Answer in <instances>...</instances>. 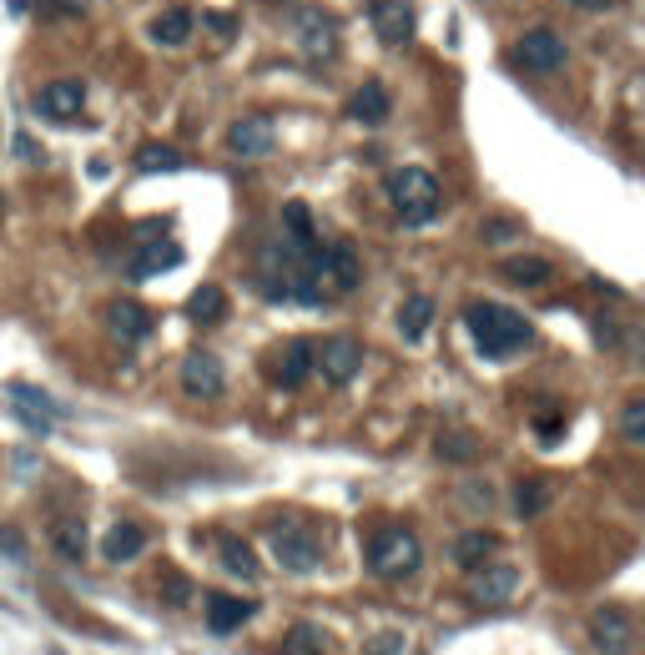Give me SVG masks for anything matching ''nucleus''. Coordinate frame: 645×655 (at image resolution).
<instances>
[{
    "label": "nucleus",
    "instance_id": "nucleus-1",
    "mask_svg": "<svg viewBox=\"0 0 645 655\" xmlns=\"http://www.w3.org/2000/svg\"><path fill=\"white\" fill-rule=\"evenodd\" d=\"M464 328H470L474 349H480L484 359H510V353L530 349V339H535L530 318L504 308V303H470L464 308Z\"/></svg>",
    "mask_w": 645,
    "mask_h": 655
},
{
    "label": "nucleus",
    "instance_id": "nucleus-2",
    "mask_svg": "<svg viewBox=\"0 0 645 655\" xmlns=\"http://www.w3.org/2000/svg\"><path fill=\"white\" fill-rule=\"evenodd\" d=\"M389 202H394V218L404 228H429L444 212V192H439L429 167H399L389 177Z\"/></svg>",
    "mask_w": 645,
    "mask_h": 655
},
{
    "label": "nucleus",
    "instance_id": "nucleus-3",
    "mask_svg": "<svg viewBox=\"0 0 645 655\" xmlns=\"http://www.w3.org/2000/svg\"><path fill=\"white\" fill-rule=\"evenodd\" d=\"M268 545H273L278 565L293 570V575H308V570L323 565V535H318V524L303 520V514H278L268 524Z\"/></svg>",
    "mask_w": 645,
    "mask_h": 655
},
{
    "label": "nucleus",
    "instance_id": "nucleus-4",
    "mask_svg": "<svg viewBox=\"0 0 645 655\" xmlns=\"http://www.w3.org/2000/svg\"><path fill=\"white\" fill-rule=\"evenodd\" d=\"M419 565H424V550H419V535L404 524H389L369 540V570L379 580H409Z\"/></svg>",
    "mask_w": 645,
    "mask_h": 655
},
{
    "label": "nucleus",
    "instance_id": "nucleus-5",
    "mask_svg": "<svg viewBox=\"0 0 645 655\" xmlns=\"http://www.w3.org/2000/svg\"><path fill=\"white\" fill-rule=\"evenodd\" d=\"M565 56H570V46L550 26H535V31H525L514 41V61L525 66V71H535V77H555L560 66H565Z\"/></svg>",
    "mask_w": 645,
    "mask_h": 655
},
{
    "label": "nucleus",
    "instance_id": "nucleus-6",
    "mask_svg": "<svg viewBox=\"0 0 645 655\" xmlns=\"http://www.w3.org/2000/svg\"><path fill=\"white\" fill-rule=\"evenodd\" d=\"M591 645L601 655H635V621L621 605H605L591 615Z\"/></svg>",
    "mask_w": 645,
    "mask_h": 655
},
{
    "label": "nucleus",
    "instance_id": "nucleus-7",
    "mask_svg": "<svg viewBox=\"0 0 645 655\" xmlns=\"http://www.w3.org/2000/svg\"><path fill=\"white\" fill-rule=\"evenodd\" d=\"M313 369H323L329 383H349L353 373L363 369V343L349 339V333H339V339H329L323 349H313Z\"/></svg>",
    "mask_w": 645,
    "mask_h": 655
},
{
    "label": "nucleus",
    "instance_id": "nucleus-8",
    "mask_svg": "<svg viewBox=\"0 0 645 655\" xmlns=\"http://www.w3.org/2000/svg\"><path fill=\"white\" fill-rule=\"evenodd\" d=\"M278 147V121L273 117H238L228 127V152L232 157H268Z\"/></svg>",
    "mask_w": 645,
    "mask_h": 655
},
{
    "label": "nucleus",
    "instance_id": "nucleus-9",
    "mask_svg": "<svg viewBox=\"0 0 645 655\" xmlns=\"http://www.w3.org/2000/svg\"><path fill=\"white\" fill-rule=\"evenodd\" d=\"M298 51L308 61H333L339 56V21L323 11H303L298 16Z\"/></svg>",
    "mask_w": 645,
    "mask_h": 655
},
{
    "label": "nucleus",
    "instance_id": "nucleus-10",
    "mask_svg": "<svg viewBox=\"0 0 645 655\" xmlns=\"http://www.w3.org/2000/svg\"><path fill=\"white\" fill-rule=\"evenodd\" d=\"M369 21H373V31H379L383 46L414 41V0H373Z\"/></svg>",
    "mask_w": 645,
    "mask_h": 655
},
{
    "label": "nucleus",
    "instance_id": "nucleus-11",
    "mask_svg": "<svg viewBox=\"0 0 645 655\" xmlns=\"http://www.w3.org/2000/svg\"><path fill=\"white\" fill-rule=\"evenodd\" d=\"M81 107H87V81H77V77H61V81H51V87L36 91V111L51 117V121L81 117Z\"/></svg>",
    "mask_w": 645,
    "mask_h": 655
},
{
    "label": "nucleus",
    "instance_id": "nucleus-12",
    "mask_svg": "<svg viewBox=\"0 0 645 655\" xmlns=\"http://www.w3.org/2000/svg\"><path fill=\"white\" fill-rule=\"evenodd\" d=\"M11 404H16V414L26 419V429L31 434H51V424L61 419V404H56L51 393H41V389H31V383H11Z\"/></svg>",
    "mask_w": 645,
    "mask_h": 655
},
{
    "label": "nucleus",
    "instance_id": "nucleus-13",
    "mask_svg": "<svg viewBox=\"0 0 645 655\" xmlns=\"http://www.w3.org/2000/svg\"><path fill=\"white\" fill-rule=\"evenodd\" d=\"M228 379H222V363L212 353H187L182 359V393L187 399H222Z\"/></svg>",
    "mask_w": 645,
    "mask_h": 655
},
{
    "label": "nucleus",
    "instance_id": "nucleus-14",
    "mask_svg": "<svg viewBox=\"0 0 645 655\" xmlns=\"http://www.w3.org/2000/svg\"><path fill=\"white\" fill-rule=\"evenodd\" d=\"M107 328L117 333L121 343H142V339H152V313H147L142 303H132V298H117V303L107 308Z\"/></svg>",
    "mask_w": 645,
    "mask_h": 655
},
{
    "label": "nucleus",
    "instance_id": "nucleus-15",
    "mask_svg": "<svg viewBox=\"0 0 645 655\" xmlns=\"http://www.w3.org/2000/svg\"><path fill=\"white\" fill-rule=\"evenodd\" d=\"M177 262H182V248L177 242H142V248L132 252V262H127V273L142 283V278H157V273H172Z\"/></svg>",
    "mask_w": 645,
    "mask_h": 655
},
{
    "label": "nucleus",
    "instance_id": "nucleus-16",
    "mask_svg": "<svg viewBox=\"0 0 645 655\" xmlns=\"http://www.w3.org/2000/svg\"><path fill=\"white\" fill-rule=\"evenodd\" d=\"M514 590H520V570H514V565H490V560H484V575H474L470 595L480 605H504Z\"/></svg>",
    "mask_w": 645,
    "mask_h": 655
},
{
    "label": "nucleus",
    "instance_id": "nucleus-17",
    "mask_svg": "<svg viewBox=\"0 0 645 655\" xmlns=\"http://www.w3.org/2000/svg\"><path fill=\"white\" fill-rule=\"evenodd\" d=\"M147 550V530L137 520H121L107 530V540H101V560H111V565H127V560H137Z\"/></svg>",
    "mask_w": 645,
    "mask_h": 655
},
{
    "label": "nucleus",
    "instance_id": "nucleus-18",
    "mask_svg": "<svg viewBox=\"0 0 645 655\" xmlns=\"http://www.w3.org/2000/svg\"><path fill=\"white\" fill-rule=\"evenodd\" d=\"M349 117L363 121V127H383V121H389V91H383L379 81H363L349 97Z\"/></svg>",
    "mask_w": 645,
    "mask_h": 655
},
{
    "label": "nucleus",
    "instance_id": "nucleus-19",
    "mask_svg": "<svg viewBox=\"0 0 645 655\" xmlns=\"http://www.w3.org/2000/svg\"><path fill=\"white\" fill-rule=\"evenodd\" d=\"M51 545L61 560H87V520H77V514H61V520L51 524Z\"/></svg>",
    "mask_w": 645,
    "mask_h": 655
},
{
    "label": "nucleus",
    "instance_id": "nucleus-20",
    "mask_svg": "<svg viewBox=\"0 0 645 655\" xmlns=\"http://www.w3.org/2000/svg\"><path fill=\"white\" fill-rule=\"evenodd\" d=\"M192 31H198V16L187 11V6H172V11H162L152 21V41L157 46H187L192 41Z\"/></svg>",
    "mask_w": 645,
    "mask_h": 655
},
{
    "label": "nucleus",
    "instance_id": "nucleus-21",
    "mask_svg": "<svg viewBox=\"0 0 645 655\" xmlns=\"http://www.w3.org/2000/svg\"><path fill=\"white\" fill-rule=\"evenodd\" d=\"M313 373V343H303V339H293L283 353H278V373L273 379L283 383V389H298V383Z\"/></svg>",
    "mask_w": 645,
    "mask_h": 655
},
{
    "label": "nucleus",
    "instance_id": "nucleus-22",
    "mask_svg": "<svg viewBox=\"0 0 645 655\" xmlns=\"http://www.w3.org/2000/svg\"><path fill=\"white\" fill-rule=\"evenodd\" d=\"M187 318H192V323H202V328L222 323V318H228V293H222L218 283H202L198 293L187 298Z\"/></svg>",
    "mask_w": 645,
    "mask_h": 655
},
{
    "label": "nucleus",
    "instance_id": "nucleus-23",
    "mask_svg": "<svg viewBox=\"0 0 645 655\" xmlns=\"http://www.w3.org/2000/svg\"><path fill=\"white\" fill-rule=\"evenodd\" d=\"M429 323H434V298H429V293L404 298V308H399V333H404V343H419V339H424Z\"/></svg>",
    "mask_w": 645,
    "mask_h": 655
},
{
    "label": "nucleus",
    "instance_id": "nucleus-24",
    "mask_svg": "<svg viewBox=\"0 0 645 655\" xmlns=\"http://www.w3.org/2000/svg\"><path fill=\"white\" fill-rule=\"evenodd\" d=\"M252 615V601H232V595H212L208 601V631L212 635H228V631H238L242 621Z\"/></svg>",
    "mask_w": 645,
    "mask_h": 655
},
{
    "label": "nucleus",
    "instance_id": "nucleus-25",
    "mask_svg": "<svg viewBox=\"0 0 645 655\" xmlns=\"http://www.w3.org/2000/svg\"><path fill=\"white\" fill-rule=\"evenodd\" d=\"M500 273L510 278V283H520V288H545L550 278H555V268H550L545 258H504Z\"/></svg>",
    "mask_w": 645,
    "mask_h": 655
},
{
    "label": "nucleus",
    "instance_id": "nucleus-26",
    "mask_svg": "<svg viewBox=\"0 0 645 655\" xmlns=\"http://www.w3.org/2000/svg\"><path fill=\"white\" fill-rule=\"evenodd\" d=\"M283 655H329V635L318 631V625L298 621L293 631L283 635Z\"/></svg>",
    "mask_w": 645,
    "mask_h": 655
},
{
    "label": "nucleus",
    "instance_id": "nucleus-27",
    "mask_svg": "<svg viewBox=\"0 0 645 655\" xmlns=\"http://www.w3.org/2000/svg\"><path fill=\"white\" fill-rule=\"evenodd\" d=\"M137 167H142V172H182L187 157L167 142H147V147H137Z\"/></svg>",
    "mask_w": 645,
    "mask_h": 655
},
{
    "label": "nucleus",
    "instance_id": "nucleus-28",
    "mask_svg": "<svg viewBox=\"0 0 645 655\" xmlns=\"http://www.w3.org/2000/svg\"><path fill=\"white\" fill-rule=\"evenodd\" d=\"M494 550H500V540H494V535H484V530H474V535H464L460 545H454V560H460L464 570H480L484 560L494 555Z\"/></svg>",
    "mask_w": 645,
    "mask_h": 655
},
{
    "label": "nucleus",
    "instance_id": "nucleus-29",
    "mask_svg": "<svg viewBox=\"0 0 645 655\" xmlns=\"http://www.w3.org/2000/svg\"><path fill=\"white\" fill-rule=\"evenodd\" d=\"M218 545H222V565H228L232 575H242V580H252V575H258V560H252V550L242 545L238 535H222Z\"/></svg>",
    "mask_w": 645,
    "mask_h": 655
},
{
    "label": "nucleus",
    "instance_id": "nucleus-30",
    "mask_svg": "<svg viewBox=\"0 0 645 655\" xmlns=\"http://www.w3.org/2000/svg\"><path fill=\"white\" fill-rule=\"evenodd\" d=\"M621 434H625V444H645V399H631L621 409Z\"/></svg>",
    "mask_w": 645,
    "mask_h": 655
},
{
    "label": "nucleus",
    "instance_id": "nucleus-31",
    "mask_svg": "<svg viewBox=\"0 0 645 655\" xmlns=\"http://www.w3.org/2000/svg\"><path fill=\"white\" fill-rule=\"evenodd\" d=\"M439 458H454V464H470V458H480V444H474L470 434H444V439H439Z\"/></svg>",
    "mask_w": 645,
    "mask_h": 655
},
{
    "label": "nucleus",
    "instance_id": "nucleus-32",
    "mask_svg": "<svg viewBox=\"0 0 645 655\" xmlns=\"http://www.w3.org/2000/svg\"><path fill=\"white\" fill-rule=\"evenodd\" d=\"M550 504V480H530L520 484V514H540Z\"/></svg>",
    "mask_w": 645,
    "mask_h": 655
},
{
    "label": "nucleus",
    "instance_id": "nucleus-33",
    "mask_svg": "<svg viewBox=\"0 0 645 655\" xmlns=\"http://www.w3.org/2000/svg\"><path fill=\"white\" fill-rule=\"evenodd\" d=\"M535 429L545 444H555V434H565V414H535Z\"/></svg>",
    "mask_w": 645,
    "mask_h": 655
},
{
    "label": "nucleus",
    "instance_id": "nucleus-34",
    "mask_svg": "<svg viewBox=\"0 0 645 655\" xmlns=\"http://www.w3.org/2000/svg\"><path fill=\"white\" fill-rule=\"evenodd\" d=\"M87 6H91V0H46V16H51V21H56V16H81Z\"/></svg>",
    "mask_w": 645,
    "mask_h": 655
},
{
    "label": "nucleus",
    "instance_id": "nucleus-35",
    "mask_svg": "<svg viewBox=\"0 0 645 655\" xmlns=\"http://www.w3.org/2000/svg\"><path fill=\"white\" fill-rule=\"evenodd\" d=\"M520 232V222H484V242H504Z\"/></svg>",
    "mask_w": 645,
    "mask_h": 655
},
{
    "label": "nucleus",
    "instance_id": "nucleus-36",
    "mask_svg": "<svg viewBox=\"0 0 645 655\" xmlns=\"http://www.w3.org/2000/svg\"><path fill=\"white\" fill-rule=\"evenodd\" d=\"M0 550H6L11 560H26V540L16 535V530H0Z\"/></svg>",
    "mask_w": 645,
    "mask_h": 655
},
{
    "label": "nucleus",
    "instance_id": "nucleus-37",
    "mask_svg": "<svg viewBox=\"0 0 645 655\" xmlns=\"http://www.w3.org/2000/svg\"><path fill=\"white\" fill-rule=\"evenodd\" d=\"M202 26H208L212 36H232V31H238V21H232V16H202Z\"/></svg>",
    "mask_w": 645,
    "mask_h": 655
},
{
    "label": "nucleus",
    "instance_id": "nucleus-38",
    "mask_svg": "<svg viewBox=\"0 0 645 655\" xmlns=\"http://www.w3.org/2000/svg\"><path fill=\"white\" fill-rule=\"evenodd\" d=\"M575 6H580V11H611L615 0H575Z\"/></svg>",
    "mask_w": 645,
    "mask_h": 655
},
{
    "label": "nucleus",
    "instance_id": "nucleus-39",
    "mask_svg": "<svg viewBox=\"0 0 645 655\" xmlns=\"http://www.w3.org/2000/svg\"><path fill=\"white\" fill-rule=\"evenodd\" d=\"M6 6H11L16 16H21V11H31V0H6Z\"/></svg>",
    "mask_w": 645,
    "mask_h": 655
}]
</instances>
